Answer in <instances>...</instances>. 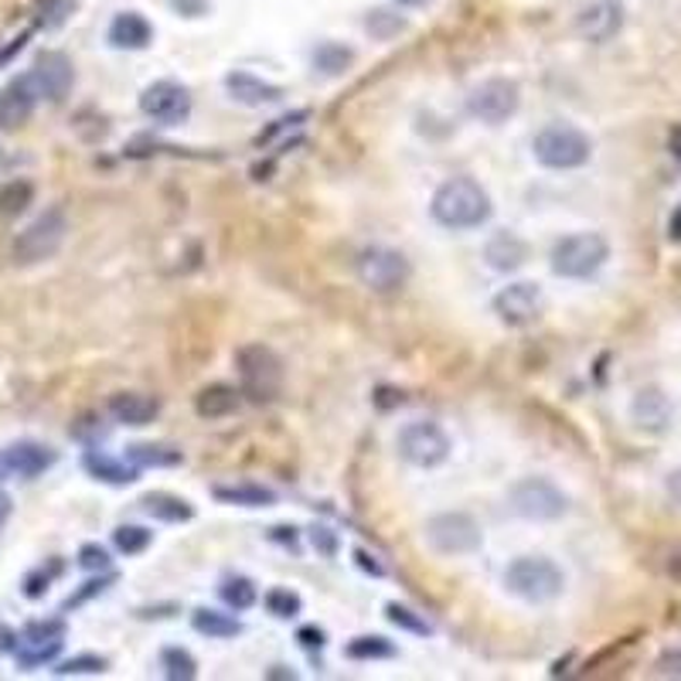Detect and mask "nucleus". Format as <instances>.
Wrapping results in <instances>:
<instances>
[{
    "label": "nucleus",
    "instance_id": "c85d7f7f",
    "mask_svg": "<svg viewBox=\"0 0 681 681\" xmlns=\"http://www.w3.org/2000/svg\"><path fill=\"white\" fill-rule=\"evenodd\" d=\"M218 596H222V603H225L229 610L242 614V610H252V607H256L260 590H256V583H252L249 576H229V579H222Z\"/></svg>",
    "mask_w": 681,
    "mask_h": 681
},
{
    "label": "nucleus",
    "instance_id": "72a5a7b5",
    "mask_svg": "<svg viewBox=\"0 0 681 681\" xmlns=\"http://www.w3.org/2000/svg\"><path fill=\"white\" fill-rule=\"evenodd\" d=\"M161 668L171 681H194L198 678V661L194 654L185 647H164L161 651Z\"/></svg>",
    "mask_w": 681,
    "mask_h": 681
},
{
    "label": "nucleus",
    "instance_id": "7ed1b4c3",
    "mask_svg": "<svg viewBox=\"0 0 681 681\" xmlns=\"http://www.w3.org/2000/svg\"><path fill=\"white\" fill-rule=\"evenodd\" d=\"M532 154L548 171H576L590 164L593 157V140L572 123H548L535 134Z\"/></svg>",
    "mask_w": 681,
    "mask_h": 681
},
{
    "label": "nucleus",
    "instance_id": "6e6d98bb",
    "mask_svg": "<svg viewBox=\"0 0 681 681\" xmlns=\"http://www.w3.org/2000/svg\"><path fill=\"white\" fill-rule=\"evenodd\" d=\"M0 470H4V467H0Z\"/></svg>",
    "mask_w": 681,
    "mask_h": 681
},
{
    "label": "nucleus",
    "instance_id": "6ab92c4d",
    "mask_svg": "<svg viewBox=\"0 0 681 681\" xmlns=\"http://www.w3.org/2000/svg\"><path fill=\"white\" fill-rule=\"evenodd\" d=\"M671 416H674L671 399L661 389H641L634 402H630V419L644 433H665L671 426Z\"/></svg>",
    "mask_w": 681,
    "mask_h": 681
},
{
    "label": "nucleus",
    "instance_id": "864d4df0",
    "mask_svg": "<svg viewBox=\"0 0 681 681\" xmlns=\"http://www.w3.org/2000/svg\"><path fill=\"white\" fill-rule=\"evenodd\" d=\"M399 8H426V4H433V0H395Z\"/></svg>",
    "mask_w": 681,
    "mask_h": 681
},
{
    "label": "nucleus",
    "instance_id": "8fccbe9b",
    "mask_svg": "<svg viewBox=\"0 0 681 681\" xmlns=\"http://www.w3.org/2000/svg\"><path fill=\"white\" fill-rule=\"evenodd\" d=\"M14 647H17V634L8 623H0V654H11Z\"/></svg>",
    "mask_w": 681,
    "mask_h": 681
},
{
    "label": "nucleus",
    "instance_id": "1a4fd4ad",
    "mask_svg": "<svg viewBox=\"0 0 681 681\" xmlns=\"http://www.w3.org/2000/svg\"><path fill=\"white\" fill-rule=\"evenodd\" d=\"M355 273H358L362 287H368L371 293H399L402 287L409 283L413 266H409V260L402 256L399 249L368 245V249L358 252Z\"/></svg>",
    "mask_w": 681,
    "mask_h": 681
},
{
    "label": "nucleus",
    "instance_id": "7c9ffc66",
    "mask_svg": "<svg viewBox=\"0 0 681 681\" xmlns=\"http://www.w3.org/2000/svg\"><path fill=\"white\" fill-rule=\"evenodd\" d=\"M344 654L351 661H382V658H395L399 647L389 641V638H378V634H362L355 641L344 644Z\"/></svg>",
    "mask_w": 681,
    "mask_h": 681
},
{
    "label": "nucleus",
    "instance_id": "ddd939ff",
    "mask_svg": "<svg viewBox=\"0 0 681 681\" xmlns=\"http://www.w3.org/2000/svg\"><path fill=\"white\" fill-rule=\"evenodd\" d=\"M140 113L161 126H178L191 116V92L174 79H157L140 92Z\"/></svg>",
    "mask_w": 681,
    "mask_h": 681
},
{
    "label": "nucleus",
    "instance_id": "473e14b6",
    "mask_svg": "<svg viewBox=\"0 0 681 681\" xmlns=\"http://www.w3.org/2000/svg\"><path fill=\"white\" fill-rule=\"evenodd\" d=\"M351 62H355V52L338 45V41H324V45H317V52H314V68L324 72V75H341V72H348Z\"/></svg>",
    "mask_w": 681,
    "mask_h": 681
},
{
    "label": "nucleus",
    "instance_id": "39448f33",
    "mask_svg": "<svg viewBox=\"0 0 681 681\" xmlns=\"http://www.w3.org/2000/svg\"><path fill=\"white\" fill-rule=\"evenodd\" d=\"M610 260V242L600 232H576L556 242L552 249V273L563 280H590Z\"/></svg>",
    "mask_w": 681,
    "mask_h": 681
},
{
    "label": "nucleus",
    "instance_id": "2eb2a0df",
    "mask_svg": "<svg viewBox=\"0 0 681 681\" xmlns=\"http://www.w3.org/2000/svg\"><path fill=\"white\" fill-rule=\"evenodd\" d=\"M620 28H623V8L617 0H590V4H583L576 14L579 38L593 45H607L610 38L620 35Z\"/></svg>",
    "mask_w": 681,
    "mask_h": 681
},
{
    "label": "nucleus",
    "instance_id": "c756f323",
    "mask_svg": "<svg viewBox=\"0 0 681 681\" xmlns=\"http://www.w3.org/2000/svg\"><path fill=\"white\" fill-rule=\"evenodd\" d=\"M126 461L137 470H143V467H174L185 457H181V450H171L161 443H134V446H126Z\"/></svg>",
    "mask_w": 681,
    "mask_h": 681
},
{
    "label": "nucleus",
    "instance_id": "9b49d317",
    "mask_svg": "<svg viewBox=\"0 0 681 681\" xmlns=\"http://www.w3.org/2000/svg\"><path fill=\"white\" fill-rule=\"evenodd\" d=\"M521 106V89L515 79H504V75H494V79H484L481 86H474V92L467 96V110L474 119H481L488 126H501L508 123Z\"/></svg>",
    "mask_w": 681,
    "mask_h": 681
},
{
    "label": "nucleus",
    "instance_id": "de8ad7c7",
    "mask_svg": "<svg viewBox=\"0 0 681 681\" xmlns=\"http://www.w3.org/2000/svg\"><path fill=\"white\" fill-rule=\"evenodd\" d=\"M355 563H358L365 572H371V576H386V566H382V563H375V556H368L365 548H355Z\"/></svg>",
    "mask_w": 681,
    "mask_h": 681
},
{
    "label": "nucleus",
    "instance_id": "c03bdc74",
    "mask_svg": "<svg viewBox=\"0 0 681 681\" xmlns=\"http://www.w3.org/2000/svg\"><path fill=\"white\" fill-rule=\"evenodd\" d=\"M654 671L665 674V678H681V647L665 651L658 658V665H654Z\"/></svg>",
    "mask_w": 681,
    "mask_h": 681
},
{
    "label": "nucleus",
    "instance_id": "4468645a",
    "mask_svg": "<svg viewBox=\"0 0 681 681\" xmlns=\"http://www.w3.org/2000/svg\"><path fill=\"white\" fill-rule=\"evenodd\" d=\"M491 307H494V314H497L501 324L525 327V324H532L542 314V287L539 283H528V280L508 283V287H501L494 293Z\"/></svg>",
    "mask_w": 681,
    "mask_h": 681
},
{
    "label": "nucleus",
    "instance_id": "e433bc0d",
    "mask_svg": "<svg viewBox=\"0 0 681 681\" xmlns=\"http://www.w3.org/2000/svg\"><path fill=\"white\" fill-rule=\"evenodd\" d=\"M263 603H266V610H269L273 617H280V620H290V617H297L300 610H304V600H300V593H293V590H287V587L269 590V593L263 596Z\"/></svg>",
    "mask_w": 681,
    "mask_h": 681
},
{
    "label": "nucleus",
    "instance_id": "c9c22d12",
    "mask_svg": "<svg viewBox=\"0 0 681 681\" xmlns=\"http://www.w3.org/2000/svg\"><path fill=\"white\" fill-rule=\"evenodd\" d=\"M365 31H368L375 41H392L399 31H406V21H402L395 11L378 8V11H368V17H365Z\"/></svg>",
    "mask_w": 681,
    "mask_h": 681
},
{
    "label": "nucleus",
    "instance_id": "58836bf2",
    "mask_svg": "<svg viewBox=\"0 0 681 681\" xmlns=\"http://www.w3.org/2000/svg\"><path fill=\"white\" fill-rule=\"evenodd\" d=\"M106 658H96V654H79V658H68L55 668V674H103Z\"/></svg>",
    "mask_w": 681,
    "mask_h": 681
},
{
    "label": "nucleus",
    "instance_id": "a18cd8bd",
    "mask_svg": "<svg viewBox=\"0 0 681 681\" xmlns=\"http://www.w3.org/2000/svg\"><path fill=\"white\" fill-rule=\"evenodd\" d=\"M171 8L181 17H201L209 14V0H171Z\"/></svg>",
    "mask_w": 681,
    "mask_h": 681
},
{
    "label": "nucleus",
    "instance_id": "4c0bfd02",
    "mask_svg": "<svg viewBox=\"0 0 681 681\" xmlns=\"http://www.w3.org/2000/svg\"><path fill=\"white\" fill-rule=\"evenodd\" d=\"M386 617L395 623V627H402V630H409V634H433V627L426 623L416 610H409V607H402V603H389L386 607Z\"/></svg>",
    "mask_w": 681,
    "mask_h": 681
},
{
    "label": "nucleus",
    "instance_id": "f8f14e48",
    "mask_svg": "<svg viewBox=\"0 0 681 681\" xmlns=\"http://www.w3.org/2000/svg\"><path fill=\"white\" fill-rule=\"evenodd\" d=\"M65 634H68V627L59 617L24 623V630L17 634V647H14L17 665L31 671V668H38L45 661H52L55 654L62 651V644H65Z\"/></svg>",
    "mask_w": 681,
    "mask_h": 681
},
{
    "label": "nucleus",
    "instance_id": "79ce46f5",
    "mask_svg": "<svg viewBox=\"0 0 681 681\" xmlns=\"http://www.w3.org/2000/svg\"><path fill=\"white\" fill-rule=\"evenodd\" d=\"M311 545L320 552V556H327V559L338 556V535L331 532V528H320V525H314V528H311Z\"/></svg>",
    "mask_w": 681,
    "mask_h": 681
},
{
    "label": "nucleus",
    "instance_id": "49530a36",
    "mask_svg": "<svg viewBox=\"0 0 681 681\" xmlns=\"http://www.w3.org/2000/svg\"><path fill=\"white\" fill-rule=\"evenodd\" d=\"M297 641L304 644L307 651H320L327 638H324V630H320V627H300V630H297Z\"/></svg>",
    "mask_w": 681,
    "mask_h": 681
},
{
    "label": "nucleus",
    "instance_id": "f03ea898",
    "mask_svg": "<svg viewBox=\"0 0 681 681\" xmlns=\"http://www.w3.org/2000/svg\"><path fill=\"white\" fill-rule=\"evenodd\" d=\"M236 368H239V382H242V395H249L256 406L263 402L280 399L283 392V358L276 355L269 344H242L236 351Z\"/></svg>",
    "mask_w": 681,
    "mask_h": 681
},
{
    "label": "nucleus",
    "instance_id": "412c9836",
    "mask_svg": "<svg viewBox=\"0 0 681 681\" xmlns=\"http://www.w3.org/2000/svg\"><path fill=\"white\" fill-rule=\"evenodd\" d=\"M154 41V28H150V21L137 11H123L113 17L110 24V45L119 48V52H140Z\"/></svg>",
    "mask_w": 681,
    "mask_h": 681
},
{
    "label": "nucleus",
    "instance_id": "5fc2aeb1",
    "mask_svg": "<svg viewBox=\"0 0 681 681\" xmlns=\"http://www.w3.org/2000/svg\"><path fill=\"white\" fill-rule=\"evenodd\" d=\"M269 678H293V671H280V665H276V671H269Z\"/></svg>",
    "mask_w": 681,
    "mask_h": 681
},
{
    "label": "nucleus",
    "instance_id": "f704fd0d",
    "mask_svg": "<svg viewBox=\"0 0 681 681\" xmlns=\"http://www.w3.org/2000/svg\"><path fill=\"white\" fill-rule=\"evenodd\" d=\"M150 542H154V532L143 525H119L113 532V545L123 556H140V552L150 548Z\"/></svg>",
    "mask_w": 681,
    "mask_h": 681
},
{
    "label": "nucleus",
    "instance_id": "f3484780",
    "mask_svg": "<svg viewBox=\"0 0 681 681\" xmlns=\"http://www.w3.org/2000/svg\"><path fill=\"white\" fill-rule=\"evenodd\" d=\"M38 89L31 75H17L0 89V130H21L38 106Z\"/></svg>",
    "mask_w": 681,
    "mask_h": 681
},
{
    "label": "nucleus",
    "instance_id": "423d86ee",
    "mask_svg": "<svg viewBox=\"0 0 681 681\" xmlns=\"http://www.w3.org/2000/svg\"><path fill=\"white\" fill-rule=\"evenodd\" d=\"M68 236V218L62 209H48L41 212L28 229L17 232L11 252H14V263L17 266H35V263H45V260H52L55 252L62 249Z\"/></svg>",
    "mask_w": 681,
    "mask_h": 681
},
{
    "label": "nucleus",
    "instance_id": "bb28decb",
    "mask_svg": "<svg viewBox=\"0 0 681 681\" xmlns=\"http://www.w3.org/2000/svg\"><path fill=\"white\" fill-rule=\"evenodd\" d=\"M212 494L215 501L236 504V508H269V504H276V491L263 484H215Z\"/></svg>",
    "mask_w": 681,
    "mask_h": 681
},
{
    "label": "nucleus",
    "instance_id": "09e8293b",
    "mask_svg": "<svg viewBox=\"0 0 681 681\" xmlns=\"http://www.w3.org/2000/svg\"><path fill=\"white\" fill-rule=\"evenodd\" d=\"M665 488H668V497H671L674 504H681V467H674V470L668 474Z\"/></svg>",
    "mask_w": 681,
    "mask_h": 681
},
{
    "label": "nucleus",
    "instance_id": "0eeeda50",
    "mask_svg": "<svg viewBox=\"0 0 681 681\" xmlns=\"http://www.w3.org/2000/svg\"><path fill=\"white\" fill-rule=\"evenodd\" d=\"M395 446H399V457L419 467V470H433L440 464H446L450 450H453V440L446 437V430L433 419H416V423H406L395 437Z\"/></svg>",
    "mask_w": 681,
    "mask_h": 681
},
{
    "label": "nucleus",
    "instance_id": "dca6fc26",
    "mask_svg": "<svg viewBox=\"0 0 681 681\" xmlns=\"http://www.w3.org/2000/svg\"><path fill=\"white\" fill-rule=\"evenodd\" d=\"M31 79H35V89H38L41 99H48V103H62L75 86L72 59L65 52H41L35 59Z\"/></svg>",
    "mask_w": 681,
    "mask_h": 681
},
{
    "label": "nucleus",
    "instance_id": "ea45409f",
    "mask_svg": "<svg viewBox=\"0 0 681 681\" xmlns=\"http://www.w3.org/2000/svg\"><path fill=\"white\" fill-rule=\"evenodd\" d=\"M110 552L103 548V545H96V542H89V545H83L79 548V566L86 569V572H110Z\"/></svg>",
    "mask_w": 681,
    "mask_h": 681
},
{
    "label": "nucleus",
    "instance_id": "cd10ccee",
    "mask_svg": "<svg viewBox=\"0 0 681 681\" xmlns=\"http://www.w3.org/2000/svg\"><path fill=\"white\" fill-rule=\"evenodd\" d=\"M191 627L198 630L201 638H209V641H229V638L242 634V623L232 614H222V610H212V607L194 610L191 614Z\"/></svg>",
    "mask_w": 681,
    "mask_h": 681
},
{
    "label": "nucleus",
    "instance_id": "20e7f679",
    "mask_svg": "<svg viewBox=\"0 0 681 681\" xmlns=\"http://www.w3.org/2000/svg\"><path fill=\"white\" fill-rule=\"evenodd\" d=\"M504 587L525 603H552L566 590V576L545 556H518L504 569Z\"/></svg>",
    "mask_w": 681,
    "mask_h": 681
},
{
    "label": "nucleus",
    "instance_id": "b1692460",
    "mask_svg": "<svg viewBox=\"0 0 681 681\" xmlns=\"http://www.w3.org/2000/svg\"><path fill=\"white\" fill-rule=\"evenodd\" d=\"M239 406H242V392L236 386H225V382L205 386L194 395V413L201 419H225V416H232Z\"/></svg>",
    "mask_w": 681,
    "mask_h": 681
},
{
    "label": "nucleus",
    "instance_id": "393cba45",
    "mask_svg": "<svg viewBox=\"0 0 681 681\" xmlns=\"http://www.w3.org/2000/svg\"><path fill=\"white\" fill-rule=\"evenodd\" d=\"M484 260H488V266H494V269H501V273H512V269H518V266H525V260H528V245H525V239H518L515 232H494L491 239H488V245H484Z\"/></svg>",
    "mask_w": 681,
    "mask_h": 681
},
{
    "label": "nucleus",
    "instance_id": "a211bd4d",
    "mask_svg": "<svg viewBox=\"0 0 681 681\" xmlns=\"http://www.w3.org/2000/svg\"><path fill=\"white\" fill-rule=\"evenodd\" d=\"M55 461H59V453L52 446H45V443H35V440H17L0 453V467H4L8 474H14V477H24V481L41 477Z\"/></svg>",
    "mask_w": 681,
    "mask_h": 681
},
{
    "label": "nucleus",
    "instance_id": "4be33fe9",
    "mask_svg": "<svg viewBox=\"0 0 681 681\" xmlns=\"http://www.w3.org/2000/svg\"><path fill=\"white\" fill-rule=\"evenodd\" d=\"M161 413V402L143 392H116L110 399V416L123 426H150Z\"/></svg>",
    "mask_w": 681,
    "mask_h": 681
},
{
    "label": "nucleus",
    "instance_id": "f257e3e1",
    "mask_svg": "<svg viewBox=\"0 0 681 681\" xmlns=\"http://www.w3.org/2000/svg\"><path fill=\"white\" fill-rule=\"evenodd\" d=\"M430 215L437 225L450 232H470L481 229L491 218V194L474 178H450L437 188L430 201Z\"/></svg>",
    "mask_w": 681,
    "mask_h": 681
},
{
    "label": "nucleus",
    "instance_id": "aec40b11",
    "mask_svg": "<svg viewBox=\"0 0 681 681\" xmlns=\"http://www.w3.org/2000/svg\"><path fill=\"white\" fill-rule=\"evenodd\" d=\"M225 89H229V96L242 106H273V103H280L283 99L280 86H273V83L260 79V75H252V72H229L225 75Z\"/></svg>",
    "mask_w": 681,
    "mask_h": 681
},
{
    "label": "nucleus",
    "instance_id": "37998d69",
    "mask_svg": "<svg viewBox=\"0 0 681 681\" xmlns=\"http://www.w3.org/2000/svg\"><path fill=\"white\" fill-rule=\"evenodd\" d=\"M59 572V566H52V569H38V572H31L28 579H24V596L28 600H38V596H45V590H48V583H52V576Z\"/></svg>",
    "mask_w": 681,
    "mask_h": 681
},
{
    "label": "nucleus",
    "instance_id": "2f4dec72",
    "mask_svg": "<svg viewBox=\"0 0 681 681\" xmlns=\"http://www.w3.org/2000/svg\"><path fill=\"white\" fill-rule=\"evenodd\" d=\"M35 201V185L14 178L8 185H0V218H17L28 212V205Z\"/></svg>",
    "mask_w": 681,
    "mask_h": 681
},
{
    "label": "nucleus",
    "instance_id": "5701e85b",
    "mask_svg": "<svg viewBox=\"0 0 681 681\" xmlns=\"http://www.w3.org/2000/svg\"><path fill=\"white\" fill-rule=\"evenodd\" d=\"M83 467L89 470V477H96V481H103V484H113V488L134 484L137 474H140L126 457L116 461V457H110V453H103V450H86Z\"/></svg>",
    "mask_w": 681,
    "mask_h": 681
},
{
    "label": "nucleus",
    "instance_id": "3c124183",
    "mask_svg": "<svg viewBox=\"0 0 681 681\" xmlns=\"http://www.w3.org/2000/svg\"><path fill=\"white\" fill-rule=\"evenodd\" d=\"M11 512H14V501H11V494H4V491H0V528L8 525Z\"/></svg>",
    "mask_w": 681,
    "mask_h": 681
},
{
    "label": "nucleus",
    "instance_id": "6e6552de",
    "mask_svg": "<svg viewBox=\"0 0 681 681\" xmlns=\"http://www.w3.org/2000/svg\"><path fill=\"white\" fill-rule=\"evenodd\" d=\"M423 535H426V542H430L433 552H440V556H470V552H477L484 542L481 525H477V518L467 515V512L433 515L430 521H426Z\"/></svg>",
    "mask_w": 681,
    "mask_h": 681
},
{
    "label": "nucleus",
    "instance_id": "9d476101",
    "mask_svg": "<svg viewBox=\"0 0 681 681\" xmlns=\"http://www.w3.org/2000/svg\"><path fill=\"white\" fill-rule=\"evenodd\" d=\"M512 512L528 521H556L566 515L569 497L548 481V477H521L508 491Z\"/></svg>",
    "mask_w": 681,
    "mask_h": 681
},
{
    "label": "nucleus",
    "instance_id": "a19ab883",
    "mask_svg": "<svg viewBox=\"0 0 681 681\" xmlns=\"http://www.w3.org/2000/svg\"><path fill=\"white\" fill-rule=\"evenodd\" d=\"M116 583V576L113 572H103V576H99V579H89V583L79 590V593H75V596H68V603H65V610H72V607H79V603H86V600H92L96 593H106L110 587Z\"/></svg>",
    "mask_w": 681,
    "mask_h": 681
},
{
    "label": "nucleus",
    "instance_id": "a878e982",
    "mask_svg": "<svg viewBox=\"0 0 681 681\" xmlns=\"http://www.w3.org/2000/svg\"><path fill=\"white\" fill-rule=\"evenodd\" d=\"M140 508L150 515V518H157V521H167V525H181V521H191L194 518V508L178 497V494H167V491H150L140 497Z\"/></svg>",
    "mask_w": 681,
    "mask_h": 681
},
{
    "label": "nucleus",
    "instance_id": "603ef678",
    "mask_svg": "<svg viewBox=\"0 0 681 681\" xmlns=\"http://www.w3.org/2000/svg\"><path fill=\"white\" fill-rule=\"evenodd\" d=\"M668 147H671V154L681 161V126H674V130L668 134Z\"/></svg>",
    "mask_w": 681,
    "mask_h": 681
}]
</instances>
